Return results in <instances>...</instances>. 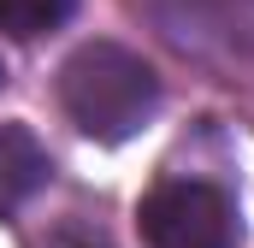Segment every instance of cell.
Returning a JSON list of instances; mask_svg holds the SVG:
<instances>
[{
  "label": "cell",
  "instance_id": "6da1fadb",
  "mask_svg": "<svg viewBox=\"0 0 254 248\" xmlns=\"http://www.w3.org/2000/svg\"><path fill=\"white\" fill-rule=\"evenodd\" d=\"M60 107L95 142H130L160 107V77L119 42H83L60 65Z\"/></svg>",
  "mask_w": 254,
  "mask_h": 248
},
{
  "label": "cell",
  "instance_id": "7a4b0ae2",
  "mask_svg": "<svg viewBox=\"0 0 254 248\" xmlns=\"http://www.w3.org/2000/svg\"><path fill=\"white\" fill-rule=\"evenodd\" d=\"M136 225H142V243L148 248H237L231 201L213 184H195V178L148 189Z\"/></svg>",
  "mask_w": 254,
  "mask_h": 248
},
{
  "label": "cell",
  "instance_id": "3957f363",
  "mask_svg": "<svg viewBox=\"0 0 254 248\" xmlns=\"http://www.w3.org/2000/svg\"><path fill=\"white\" fill-rule=\"evenodd\" d=\"M42 184H48V148L24 124H0V213L24 207Z\"/></svg>",
  "mask_w": 254,
  "mask_h": 248
},
{
  "label": "cell",
  "instance_id": "277c9868",
  "mask_svg": "<svg viewBox=\"0 0 254 248\" xmlns=\"http://www.w3.org/2000/svg\"><path fill=\"white\" fill-rule=\"evenodd\" d=\"M71 6L77 0H0V30L18 36V42L48 36V30H60L65 18H71Z\"/></svg>",
  "mask_w": 254,
  "mask_h": 248
},
{
  "label": "cell",
  "instance_id": "5b68a950",
  "mask_svg": "<svg viewBox=\"0 0 254 248\" xmlns=\"http://www.w3.org/2000/svg\"><path fill=\"white\" fill-rule=\"evenodd\" d=\"M0 83H6V65H0Z\"/></svg>",
  "mask_w": 254,
  "mask_h": 248
}]
</instances>
